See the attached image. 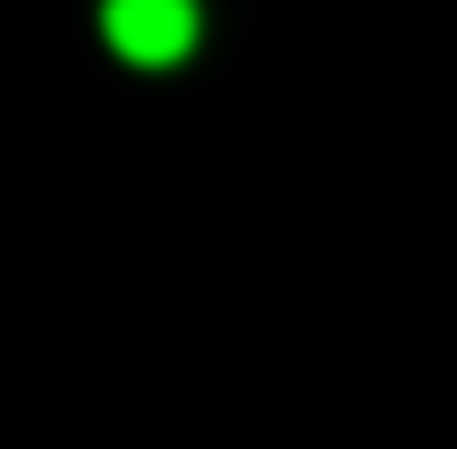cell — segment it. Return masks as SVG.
Segmentation results:
<instances>
[{"instance_id": "6da1fadb", "label": "cell", "mask_w": 457, "mask_h": 449, "mask_svg": "<svg viewBox=\"0 0 457 449\" xmlns=\"http://www.w3.org/2000/svg\"><path fill=\"white\" fill-rule=\"evenodd\" d=\"M102 43L128 68H179L204 43V0H102Z\"/></svg>"}]
</instances>
